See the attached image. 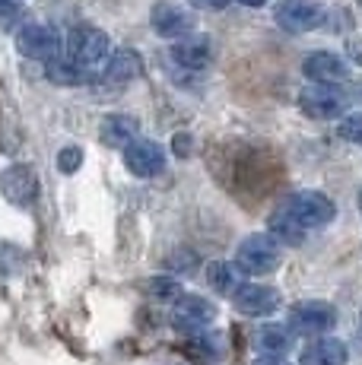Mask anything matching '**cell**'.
Returning a JSON list of instances; mask_svg holds the SVG:
<instances>
[{
	"label": "cell",
	"instance_id": "33",
	"mask_svg": "<svg viewBox=\"0 0 362 365\" xmlns=\"http://www.w3.org/2000/svg\"><path fill=\"white\" fill-rule=\"evenodd\" d=\"M356 200H359V213H362V187H359V197Z\"/></svg>",
	"mask_w": 362,
	"mask_h": 365
},
{
	"label": "cell",
	"instance_id": "15",
	"mask_svg": "<svg viewBox=\"0 0 362 365\" xmlns=\"http://www.w3.org/2000/svg\"><path fill=\"white\" fill-rule=\"evenodd\" d=\"M350 349L337 336H315L299 356V365H346Z\"/></svg>",
	"mask_w": 362,
	"mask_h": 365
},
{
	"label": "cell",
	"instance_id": "28",
	"mask_svg": "<svg viewBox=\"0 0 362 365\" xmlns=\"http://www.w3.org/2000/svg\"><path fill=\"white\" fill-rule=\"evenodd\" d=\"M194 10H226L232 0H187Z\"/></svg>",
	"mask_w": 362,
	"mask_h": 365
},
{
	"label": "cell",
	"instance_id": "19",
	"mask_svg": "<svg viewBox=\"0 0 362 365\" xmlns=\"http://www.w3.org/2000/svg\"><path fill=\"white\" fill-rule=\"evenodd\" d=\"M245 273L239 270V264L232 261H213L207 264V283L219 292V296H235V289L242 286Z\"/></svg>",
	"mask_w": 362,
	"mask_h": 365
},
{
	"label": "cell",
	"instance_id": "3",
	"mask_svg": "<svg viewBox=\"0 0 362 365\" xmlns=\"http://www.w3.org/2000/svg\"><path fill=\"white\" fill-rule=\"evenodd\" d=\"M289 331L305 336H324L337 327V308L321 299H305L289 308Z\"/></svg>",
	"mask_w": 362,
	"mask_h": 365
},
{
	"label": "cell",
	"instance_id": "11",
	"mask_svg": "<svg viewBox=\"0 0 362 365\" xmlns=\"http://www.w3.org/2000/svg\"><path fill=\"white\" fill-rule=\"evenodd\" d=\"M150 26L156 35L162 38H185V35H194V16L178 4H156L150 10Z\"/></svg>",
	"mask_w": 362,
	"mask_h": 365
},
{
	"label": "cell",
	"instance_id": "22",
	"mask_svg": "<svg viewBox=\"0 0 362 365\" xmlns=\"http://www.w3.org/2000/svg\"><path fill=\"white\" fill-rule=\"evenodd\" d=\"M146 292H150V299L156 302H169V305H175V302L185 296V289H181V283L175 277H152L150 283H146Z\"/></svg>",
	"mask_w": 362,
	"mask_h": 365
},
{
	"label": "cell",
	"instance_id": "18",
	"mask_svg": "<svg viewBox=\"0 0 362 365\" xmlns=\"http://www.w3.org/2000/svg\"><path fill=\"white\" fill-rule=\"evenodd\" d=\"M254 346L264 356H283L292 349V331L286 324H261L254 331Z\"/></svg>",
	"mask_w": 362,
	"mask_h": 365
},
{
	"label": "cell",
	"instance_id": "12",
	"mask_svg": "<svg viewBox=\"0 0 362 365\" xmlns=\"http://www.w3.org/2000/svg\"><path fill=\"white\" fill-rule=\"evenodd\" d=\"M302 73L309 76L315 86H337L350 76V67L340 54L333 51H311L309 58L302 61Z\"/></svg>",
	"mask_w": 362,
	"mask_h": 365
},
{
	"label": "cell",
	"instance_id": "30",
	"mask_svg": "<svg viewBox=\"0 0 362 365\" xmlns=\"http://www.w3.org/2000/svg\"><path fill=\"white\" fill-rule=\"evenodd\" d=\"M346 51H350L353 64L362 67V38H350V45H346Z\"/></svg>",
	"mask_w": 362,
	"mask_h": 365
},
{
	"label": "cell",
	"instance_id": "2",
	"mask_svg": "<svg viewBox=\"0 0 362 365\" xmlns=\"http://www.w3.org/2000/svg\"><path fill=\"white\" fill-rule=\"evenodd\" d=\"M283 261V245L267 232L245 235L235 248V264L242 273H274Z\"/></svg>",
	"mask_w": 362,
	"mask_h": 365
},
{
	"label": "cell",
	"instance_id": "21",
	"mask_svg": "<svg viewBox=\"0 0 362 365\" xmlns=\"http://www.w3.org/2000/svg\"><path fill=\"white\" fill-rule=\"evenodd\" d=\"M267 229H270L267 235H274L280 245H302V242H305V229L299 226V222H292L286 213H280V210L270 216Z\"/></svg>",
	"mask_w": 362,
	"mask_h": 365
},
{
	"label": "cell",
	"instance_id": "5",
	"mask_svg": "<svg viewBox=\"0 0 362 365\" xmlns=\"http://www.w3.org/2000/svg\"><path fill=\"white\" fill-rule=\"evenodd\" d=\"M108 35L99 29V26H73L71 35H67V58L80 67H93L99 64L102 58H108Z\"/></svg>",
	"mask_w": 362,
	"mask_h": 365
},
{
	"label": "cell",
	"instance_id": "23",
	"mask_svg": "<svg viewBox=\"0 0 362 365\" xmlns=\"http://www.w3.org/2000/svg\"><path fill=\"white\" fill-rule=\"evenodd\" d=\"M187 353H191L194 362H200V365H210V362L219 359V346H217V340H213L210 334L191 336V343H187Z\"/></svg>",
	"mask_w": 362,
	"mask_h": 365
},
{
	"label": "cell",
	"instance_id": "4",
	"mask_svg": "<svg viewBox=\"0 0 362 365\" xmlns=\"http://www.w3.org/2000/svg\"><path fill=\"white\" fill-rule=\"evenodd\" d=\"M217 321V305L204 296H194V292H185L175 305H172V327L178 334L187 336H200L207 334V327Z\"/></svg>",
	"mask_w": 362,
	"mask_h": 365
},
{
	"label": "cell",
	"instance_id": "17",
	"mask_svg": "<svg viewBox=\"0 0 362 365\" xmlns=\"http://www.w3.org/2000/svg\"><path fill=\"white\" fill-rule=\"evenodd\" d=\"M143 73V58L134 51V48H115L105 61V80L108 83H130Z\"/></svg>",
	"mask_w": 362,
	"mask_h": 365
},
{
	"label": "cell",
	"instance_id": "13",
	"mask_svg": "<svg viewBox=\"0 0 362 365\" xmlns=\"http://www.w3.org/2000/svg\"><path fill=\"white\" fill-rule=\"evenodd\" d=\"M172 61L185 70H204L213 61V38L210 35H185L172 45Z\"/></svg>",
	"mask_w": 362,
	"mask_h": 365
},
{
	"label": "cell",
	"instance_id": "6",
	"mask_svg": "<svg viewBox=\"0 0 362 365\" xmlns=\"http://www.w3.org/2000/svg\"><path fill=\"white\" fill-rule=\"evenodd\" d=\"M274 19L283 32L302 35L324 23V6L315 4V0H280L274 6Z\"/></svg>",
	"mask_w": 362,
	"mask_h": 365
},
{
	"label": "cell",
	"instance_id": "8",
	"mask_svg": "<svg viewBox=\"0 0 362 365\" xmlns=\"http://www.w3.org/2000/svg\"><path fill=\"white\" fill-rule=\"evenodd\" d=\"M16 48L23 58H32V61H45L51 64L54 58H61V35L45 23H29L16 32Z\"/></svg>",
	"mask_w": 362,
	"mask_h": 365
},
{
	"label": "cell",
	"instance_id": "25",
	"mask_svg": "<svg viewBox=\"0 0 362 365\" xmlns=\"http://www.w3.org/2000/svg\"><path fill=\"white\" fill-rule=\"evenodd\" d=\"M340 137H343L346 143L362 146V111H356V115H343V121H340Z\"/></svg>",
	"mask_w": 362,
	"mask_h": 365
},
{
	"label": "cell",
	"instance_id": "26",
	"mask_svg": "<svg viewBox=\"0 0 362 365\" xmlns=\"http://www.w3.org/2000/svg\"><path fill=\"white\" fill-rule=\"evenodd\" d=\"M191 146H194L191 133H175V137H172V153H175L178 159H187V156H191Z\"/></svg>",
	"mask_w": 362,
	"mask_h": 365
},
{
	"label": "cell",
	"instance_id": "14",
	"mask_svg": "<svg viewBox=\"0 0 362 365\" xmlns=\"http://www.w3.org/2000/svg\"><path fill=\"white\" fill-rule=\"evenodd\" d=\"M0 187H4L6 197L13 203H19V207H26V203H32L38 197V178L29 165H10L0 175Z\"/></svg>",
	"mask_w": 362,
	"mask_h": 365
},
{
	"label": "cell",
	"instance_id": "16",
	"mask_svg": "<svg viewBox=\"0 0 362 365\" xmlns=\"http://www.w3.org/2000/svg\"><path fill=\"white\" fill-rule=\"evenodd\" d=\"M140 137V124H137V118H130V115H105V121H102V128H99V140L105 146H111V150H124L128 143H134V140Z\"/></svg>",
	"mask_w": 362,
	"mask_h": 365
},
{
	"label": "cell",
	"instance_id": "27",
	"mask_svg": "<svg viewBox=\"0 0 362 365\" xmlns=\"http://www.w3.org/2000/svg\"><path fill=\"white\" fill-rule=\"evenodd\" d=\"M178 264L181 270H191V267H197V255H191V251H178V255L169 257V267Z\"/></svg>",
	"mask_w": 362,
	"mask_h": 365
},
{
	"label": "cell",
	"instance_id": "9",
	"mask_svg": "<svg viewBox=\"0 0 362 365\" xmlns=\"http://www.w3.org/2000/svg\"><path fill=\"white\" fill-rule=\"evenodd\" d=\"M232 305L235 312L248 314V318H267L283 305V299L280 289H274L267 283H242L232 296Z\"/></svg>",
	"mask_w": 362,
	"mask_h": 365
},
{
	"label": "cell",
	"instance_id": "20",
	"mask_svg": "<svg viewBox=\"0 0 362 365\" xmlns=\"http://www.w3.org/2000/svg\"><path fill=\"white\" fill-rule=\"evenodd\" d=\"M45 76L54 86H83V83H89V70L73 64L71 58H54L51 64L45 67Z\"/></svg>",
	"mask_w": 362,
	"mask_h": 365
},
{
	"label": "cell",
	"instance_id": "24",
	"mask_svg": "<svg viewBox=\"0 0 362 365\" xmlns=\"http://www.w3.org/2000/svg\"><path fill=\"white\" fill-rule=\"evenodd\" d=\"M80 165H83V150L80 146L71 143V146H64V150L58 153V172L61 175H73Z\"/></svg>",
	"mask_w": 362,
	"mask_h": 365
},
{
	"label": "cell",
	"instance_id": "29",
	"mask_svg": "<svg viewBox=\"0 0 362 365\" xmlns=\"http://www.w3.org/2000/svg\"><path fill=\"white\" fill-rule=\"evenodd\" d=\"M23 4H26V0H0V19L16 16V13L23 10Z\"/></svg>",
	"mask_w": 362,
	"mask_h": 365
},
{
	"label": "cell",
	"instance_id": "31",
	"mask_svg": "<svg viewBox=\"0 0 362 365\" xmlns=\"http://www.w3.org/2000/svg\"><path fill=\"white\" fill-rule=\"evenodd\" d=\"M252 365H292V362L283 359V356H261V359H254Z\"/></svg>",
	"mask_w": 362,
	"mask_h": 365
},
{
	"label": "cell",
	"instance_id": "1",
	"mask_svg": "<svg viewBox=\"0 0 362 365\" xmlns=\"http://www.w3.org/2000/svg\"><path fill=\"white\" fill-rule=\"evenodd\" d=\"M280 213H286L292 222H299L309 232V229H324L327 222H333L337 207L321 191H299V194H289L280 203Z\"/></svg>",
	"mask_w": 362,
	"mask_h": 365
},
{
	"label": "cell",
	"instance_id": "10",
	"mask_svg": "<svg viewBox=\"0 0 362 365\" xmlns=\"http://www.w3.org/2000/svg\"><path fill=\"white\" fill-rule=\"evenodd\" d=\"M124 165L130 168V175L137 178H152L165 168V150L156 143V140L137 137L134 143L124 146Z\"/></svg>",
	"mask_w": 362,
	"mask_h": 365
},
{
	"label": "cell",
	"instance_id": "7",
	"mask_svg": "<svg viewBox=\"0 0 362 365\" xmlns=\"http://www.w3.org/2000/svg\"><path fill=\"white\" fill-rule=\"evenodd\" d=\"M299 108H302V115L315 118V121H333V118H343L346 96L337 86H315V83H309L299 93Z\"/></svg>",
	"mask_w": 362,
	"mask_h": 365
},
{
	"label": "cell",
	"instance_id": "32",
	"mask_svg": "<svg viewBox=\"0 0 362 365\" xmlns=\"http://www.w3.org/2000/svg\"><path fill=\"white\" fill-rule=\"evenodd\" d=\"M239 4H245V6H264L267 0H239Z\"/></svg>",
	"mask_w": 362,
	"mask_h": 365
}]
</instances>
